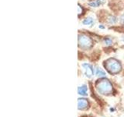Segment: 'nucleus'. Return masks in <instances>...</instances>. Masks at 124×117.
<instances>
[{"mask_svg":"<svg viewBox=\"0 0 124 117\" xmlns=\"http://www.w3.org/2000/svg\"><path fill=\"white\" fill-rule=\"evenodd\" d=\"M82 23L84 25H88V26H92L93 23H94V20L92 17H87L86 19H85Z\"/></svg>","mask_w":124,"mask_h":117,"instance_id":"nucleus-7","label":"nucleus"},{"mask_svg":"<svg viewBox=\"0 0 124 117\" xmlns=\"http://www.w3.org/2000/svg\"><path fill=\"white\" fill-rule=\"evenodd\" d=\"M101 5V2L99 0H97V1H95V2H90L89 3V6H91L92 7H98Z\"/></svg>","mask_w":124,"mask_h":117,"instance_id":"nucleus-10","label":"nucleus"},{"mask_svg":"<svg viewBox=\"0 0 124 117\" xmlns=\"http://www.w3.org/2000/svg\"><path fill=\"white\" fill-rule=\"evenodd\" d=\"M78 14L80 15V14H81V13H82V8H81V6H80V5H78Z\"/></svg>","mask_w":124,"mask_h":117,"instance_id":"nucleus-12","label":"nucleus"},{"mask_svg":"<svg viewBox=\"0 0 124 117\" xmlns=\"http://www.w3.org/2000/svg\"><path fill=\"white\" fill-rule=\"evenodd\" d=\"M88 107V101H87V99L85 98H79L78 101V108L81 109H85Z\"/></svg>","mask_w":124,"mask_h":117,"instance_id":"nucleus-5","label":"nucleus"},{"mask_svg":"<svg viewBox=\"0 0 124 117\" xmlns=\"http://www.w3.org/2000/svg\"><path fill=\"white\" fill-rule=\"evenodd\" d=\"M78 44L81 48L87 49L91 48L92 45V41L90 38L87 37L86 35H79L78 36Z\"/></svg>","mask_w":124,"mask_h":117,"instance_id":"nucleus-3","label":"nucleus"},{"mask_svg":"<svg viewBox=\"0 0 124 117\" xmlns=\"http://www.w3.org/2000/svg\"><path fill=\"white\" fill-rule=\"evenodd\" d=\"M96 89L99 93L103 95H111L113 91L112 85L110 83V81L104 78L98 80L96 83Z\"/></svg>","mask_w":124,"mask_h":117,"instance_id":"nucleus-1","label":"nucleus"},{"mask_svg":"<svg viewBox=\"0 0 124 117\" xmlns=\"http://www.w3.org/2000/svg\"><path fill=\"white\" fill-rule=\"evenodd\" d=\"M104 42L106 43V45H111L112 43V39L108 38H106L104 39Z\"/></svg>","mask_w":124,"mask_h":117,"instance_id":"nucleus-11","label":"nucleus"},{"mask_svg":"<svg viewBox=\"0 0 124 117\" xmlns=\"http://www.w3.org/2000/svg\"><path fill=\"white\" fill-rule=\"evenodd\" d=\"M120 20H121V23L122 24H124V14L121 17V18H120Z\"/></svg>","mask_w":124,"mask_h":117,"instance_id":"nucleus-13","label":"nucleus"},{"mask_svg":"<svg viewBox=\"0 0 124 117\" xmlns=\"http://www.w3.org/2000/svg\"><path fill=\"white\" fill-rule=\"evenodd\" d=\"M87 91H88V88L86 85H82L81 87L78 88V95H87Z\"/></svg>","mask_w":124,"mask_h":117,"instance_id":"nucleus-6","label":"nucleus"},{"mask_svg":"<svg viewBox=\"0 0 124 117\" xmlns=\"http://www.w3.org/2000/svg\"><path fill=\"white\" fill-rule=\"evenodd\" d=\"M99 28H101V29H105V27H103V26H102V25H99Z\"/></svg>","mask_w":124,"mask_h":117,"instance_id":"nucleus-14","label":"nucleus"},{"mask_svg":"<svg viewBox=\"0 0 124 117\" xmlns=\"http://www.w3.org/2000/svg\"><path fill=\"white\" fill-rule=\"evenodd\" d=\"M105 67L112 74H116L121 70V64L115 58H109L105 62Z\"/></svg>","mask_w":124,"mask_h":117,"instance_id":"nucleus-2","label":"nucleus"},{"mask_svg":"<svg viewBox=\"0 0 124 117\" xmlns=\"http://www.w3.org/2000/svg\"><path fill=\"white\" fill-rule=\"evenodd\" d=\"M82 67L85 70V76L87 77L90 78L93 75V68L92 66L89 64V63H83L82 64Z\"/></svg>","mask_w":124,"mask_h":117,"instance_id":"nucleus-4","label":"nucleus"},{"mask_svg":"<svg viewBox=\"0 0 124 117\" xmlns=\"http://www.w3.org/2000/svg\"><path fill=\"white\" fill-rule=\"evenodd\" d=\"M96 75L98 77H104L106 76V73H105L102 69H101L100 68L96 69Z\"/></svg>","mask_w":124,"mask_h":117,"instance_id":"nucleus-8","label":"nucleus"},{"mask_svg":"<svg viewBox=\"0 0 124 117\" xmlns=\"http://www.w3.org/2000/svg\"><path fill=\"white\" fill-rule=\"evenodd\" d=\"M116 21H117V19H116V17H113V16H110V17H108V22L110 23H115Z\"/></svg>","mask_w":124,"mask_h":117,"instance_id":"nucleus-9","label":"nucleus"}]
</instances>
